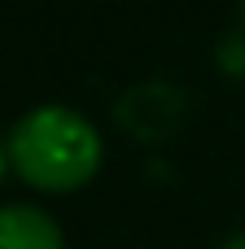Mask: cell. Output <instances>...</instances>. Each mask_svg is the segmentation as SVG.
I'll use <instances>...</instances> for the list:
<instances>
[{
    "label": "cell",
    "mask_w": 245,
    "mask_h": 249,
    "mask_svg": "<svg viewBox=\"0 0 245 249\" xmlns=\"http://www.w3.org/2000/svg\"><path fill=\"white\" fill-rule=\"evenodd\" d=\"M241 26H245V0H241Z\"/></svg>",
    "instance_id": "5b68a950"
},
{
    "label": "cell",
    "mask_w": 245,
    "mask_h": 249,
    "mask_svg": "<svg viewBox=\"0 0 245 249\" xmlns=\"http://www.w3.org/2000/svg\"><path fill=\"white\" fill-rule=\"evenodd\" d=\"M219 249H245V232H237V236H228V241H224Z\"/></svg>",
    "instance_id": "3957f363"
},
{
    "label": "cell",
    "mask_w": 245,
    "mask_h": 249,
    "mask_svg": "<svg viewBox=\"0 0 245 249\" xmlns=\"http://www.w3.org/2000/svg\"><path fill=\"white\" fill-rule=\"evenodd\" d=\"M4 171H9V149H4V140H0V179H4Z\"/></svg>",
    "instance_id": "277c9868"
},
{
    "label": "cell",
    "mask_w": 245,
    "mask_h": 249,
    "mask_svg": "<svg viewBox=\"0 0 245 249\" xmlns=\"http://www.w3.org/2000/svg\"><path fill=\"white\" fill-rule=\"evenodd\" d=\"M9 166L18 171L22 184L39 188V193H75L83 188L105 158L101 131L66 105H39L31 114H22L9 136Z\"/></svg>",
    "instance_id": "6da1fadb"
},
{
    "label": "cell",
    "mask_w": 245,
    "mask_h": 249,
    "mask_svg": "<svg viewBox=\"0 0 245 249\" xmlns=\"http://www.w3.org/2000/svg\"><path fill=\"white\" fill-rule=\"evenodd\" d=\"M0 249H66V241L48 210L13 201L0 206Z\"/></svg>",
    "instance_id": "7a4b0ae2"
}]
</instances>
